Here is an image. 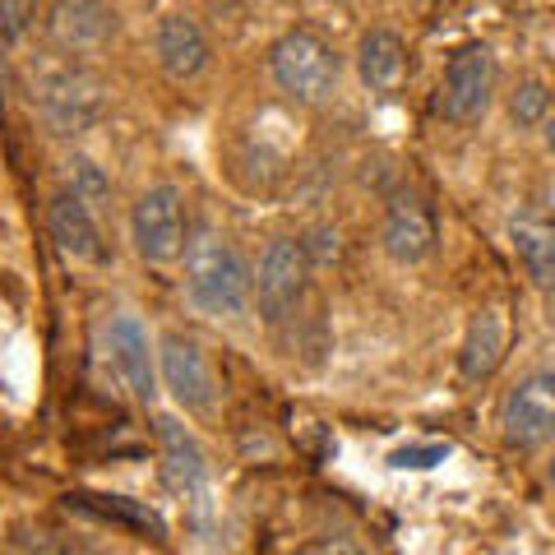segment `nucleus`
<instances>
[{"label": "nucleus", "mask_w": 555, "mask_h": 555, "mask_svg": "<svg viewBox=\"0 0 555 555\" xmlns=\"http://www.w3.org/2000/svg\"><path fill=\"white\" fill-rule=\"evenodd\" d=\"M185 297L208 320H241L255 301V269L228 236L204 228L185 246Z\"/></svg>", "instance_id": "f257e3e1"}, {"label": "nucleus", "mask_w": 555, "mask_h": 555, "mask_svg": "<svg viewBox=\"0 0 555 555\" xmlns=\"http://www.w3.org/2000/svg\"><path fill=\"white\" fill-rule=\"evenodd\" d=\"M33 107H38L42 126L61 139H79L89 134L102 120V79L89 75L83 65H61L51 61L42 69H33Z\"/></svg>", "instance_id": "f03ea898"}, {"label": "nucleus", "mask_w": 555, "mask_h": 555, "mask_svg": "<svg viewBox=\"0 0 555 555\" xmlns=\"http://www.w3.org/2000/svg\"><path fill=\"white\" fill-rule=\"evenodd\" d=\"M269 75L292 102L320 107L338 89V56L315 28H292L269 51Z\"/></svg>", "instance_id": "7ed1b4c3"}, {"label": "nucleus", "mask_w": 555, "mask_h": 555, "mask_svg": "<svg viewBox=\"0 0 555 555\" xmlns=\"http://www.w3.org/2000/svg\"><path fill=\"white\" fill-rule=\"evenodd\" d=\"M306 278H310V259L306 246L292 236H278L259 255L255 269V306L269 324H283L287 315H297V306L306 297Z\"/></svg>", "instance_id": "20e7f679"}, {"label": "nucleus", "mask_w": 555, "mask_h": 555, "mask_svg": "<svg viewBox=\"0 0 555 555\" xmlns=\"http://www.w3.org/2000/svg\"><path fill=\"white\" fill-rule=\"evenodd\" d=\"M130 241L139 259L171 264L185 250V208L177 185H149L130 208Z\"/></svg>", "instance_id": "39448f33"}, {"label": "nucleus", "mask_w": 555, "mask_h": 555, "mask_svg": "<svg viewBox=\"0 0 555 555\" xmlns=\"http://www.w3.org/2000/svg\"><path fill=\"white\" fill-rule=\"evenodd\" d=\"M495 56L491 47H463L454 61L444 69V83H440V112L454 120V126H473L491 112V98H495Z\"/></svg>", "instance_id": "423d86ee"}, {"label": "nucleus", "mask_w": 555, "mask_h": 555, "mask_svg": "<svg viewBox=\"0 0 555 555\" xmlns=\"http://www.w3.org/2000/svg\"><path fill=\"white\" fill-rule=\"evenodd\" d=\"M500 430L514 449H537L555 440V366L532 371L509 389L500 408Z\"/></svg>", "instance_id": "0eeeda50"}, {"label": "nucleus", "mask_w": 555, "mask_h": 555, "mask_svg": "<svg viewBox=\"0 0 555 555\" xmlns=\"http://www.w3.org/2000/svg\"><path fill=\"white\" fill-rule=\"evenodd\" d=\"M158 366H163V385L177 398L185 412H214L218 408V379L208 357L199 352V343H190L185 334H167L158 343Z\"/></svg>", "instance_id": "6e6552de"}, {"label": "nucleus", "mask_w": 555, "mask_h": 555, "mask_svg": "<svg viewBox=\"0 0 555 555\" xmlns=\"http://www.w3.org/2000/svg\"><path fill=\"white\" fill-rule=\"evenodd\" d=\"M47 33L61 51L83 56V51H98L116 38V10L107 0H56L47 10Z\"/></svg>", "instance_id": "1a4fd4ad"}, {"label": "nucleus", "mask_w": 555, "mask_h": 555, "mask_svg": "<svg viewBox=\"0 0 555 555\" xmlns=\"http://www.w3.org/2000/svg\"><path fill=\"white\" fill-rule=\"evenodd\" d=\"M379 241H385L389 259H398V264H422V259L436 250V214H430V204L422 195H412V190L393 195L385 208V232H379Z\"/></svg>", "instance_id": "9d476101"}, {"label": "nucleus", "mask_w": 555, "mask_h": 555, "mask_svg": "<svg viewBox=\"0 0 555 555\" xmlns=\"http://www.w3.org/2000/svg\"><path fill=\"white\" fill-rule=\"evenodd\" d=\"M107 343H112V361H116L120 379H126V389L139 398V403H153L163 366H158V352H153V343H149V328L134 315H116L107 324Z\"/></svg>", "instance_id": "9b49d317"}, {"label": "nucleus", "mask_w": 555, "mask_h": 555, "mask_svg": "<svg viewBox=\"0 0 555 555\" xmlns=\"http://www.w3.org/2000/svg\"><path fill=\"white\" fill-rule=\"evenodd\" d=\"M153 51H158L163 75H167V79H177V83L199 79V75H204V65H208V38H204L199 20H190L185 10L163 14L158 38H153Z\"/></svg>", "instance_id": "f8f14e48"}, {"label": "nucleus", "mask_w": 555, "mask_h": 555, "mask_svg": "<svg viewBox=\"0 0 555 555\" xmlns=\"http://www.w3.org/2000/svg\"><path fill=\"white\" fill-rule=\"evenodd\" d=\"M47 228H51V241L61 246V255L83 259V264L102 259L98 218H93V208L75 195V190H56V195H51V204H47Z\"/></svg>", "instance_id": "ddd939ff"}, {"label": "nucleus", "mask_w": 555, "mask_h": 555, "mask_svg": "<svg viewBox=\"0 0 555 555\" xmlns=\"http://www.w3.org/2000/svg\"><path fill=\"white\" fill-rule=\"evenodd\" d=\"M158 440H163V481H167V491H177L185 500H199L204 486H208V463H204L199 440L190 436L181 422H171V416L158 422Z\"/></svg>", "instance_id": "4468645a"}, {"label": "nucleus", "mask_w": 555, "mask_h": 555, "mask_svg": "<svg viewBox=\"0 0 555 555\" xmlns=\"http://www.w3.org/2000/svg\"><path fill=\"white\" fill-rule=\"evenodd\" d=\"M357 75L371 93H393L408 79V47L393 28H371L357 42Z\"/></svg>", "instance_id": "2eb2a0df"}, {"label": "nucleus", "mask_w": 555, "mask_h": 555, "mask_svg": "<svg viewBox=\"0 0 555 555\" xmlns=\"http://www.w3.org/2000/svg\"><path fill=\"white\" fill-rule=\"evenodd\" d=\"M505 347H509V324L500 310H477L473 324H467V338H463V375L467 379H486L495 375V366L505 361Z\"/></svg>", "instance_id": "dca6fc26"}, {"label": "nucleus", "mask_w": 555, "mask_h": 555, "mask_svg": "<svg viewBox=\"0 0 555 555\" xmlns=\"http://www.w3.org/2000/svg\"><path fill=\"white\" fill-rule=\"evenodd\" d=\"M514 250H518V264L532 278L542 292H555V222L546 218H514Z\"/></svg>", "instance_id": "f3484780"}, {"label": "nucleus", "mask_w": 555, "mask_h": 555, "mask_svg": "<svg viewBox=\"0 0 555 555\" xmlns=\"http://www.w3.org/2000/svg\"><path fill=\"white\" fill-rule=\"evenodd\" d=\"M65 190H75V195L89 204V208H107V204H112V181H107V171H102L93 158H83V153L65 158Z\"/></svg>", "instance_id": "a211bd4d"}, {"label": "nucleus", "mask_w": 555, "mask_h": 555, "mask_svg": "<svg viewBox=\"0 0 555 555\" xmlns=\"http://www.w3.org/2000/svg\"><path fill=\"white\" fill-rule=\"evenodd\" d=\"M509 116L518 120V126H546L551 120V93H546V83L542 79H524L514 89V98H509Z\"/></svg>", "instance_id": "6ab92c4d"}, {"label": "nucleus", "mask_w": 555, "mask_h": 555, "mask_svg": "<svg viewBox=\"0 0 555 555\" xmlns=\"http://www.w3.org/2000/svg\"><path fill=\"white\" fill-rule=\"evenodd\" d=\"M38 20V0H0V33H5V47H20V38Z\"/></svg>", "instance_id": "aec40b11"}, {"label": "nucleus", "mask_w": 555, "mask_h": 555, "mask_svg": "<svg viewBox=\"0 0 555 555\" xmlns=\"http://www.w3.org/2000/svg\"><path fill=\"white\" fill-rule=\"evenodd\" d=\"M301 246H306L310 264H334V259L343 255V236H338L334 228H310Z\"/></svg>", "instance_id": "412c9836"}, {"label": "nucleus", "mask_w": 555, "mask_h": 555, "mask_svg": "<svg viewBox=\"0 0 555 555\" xmlns=\"http://www.w3.org/2000/svg\"><path fill=\"white\" fill-rule=\"evenodd\" d=\"M449 454L444 444H426V449H403V454H393L398 467H430V463H440Z\"/></svg>", "instance_id": "4be33fe9"}, {"label": "nucleus", "mask_w": 555, "mask_h": 555, "mask_svg": "<svg viewBox=\"0 0 555 555\" xmlns=\"http://www.w3.org/2000/svg\"><path fill=\"white\" fill-rule=\"evenodd\" d=\"M297 555H361V551H357V542H347V537H324V542L301 546Z\"/></svg>", "instance_id": "5701e85b"}, {"label": "nucleus", "mask_w": 555, "mask_h": 555, "mask_svg": "<svg viewBox=\"0 0 555 555\" xmlns=\"http://www.w3.org/2000/svg\"><path fill=\"white\" fill-rule=\"evenodd\" d=\"M546 144H551V153H555V116L546 120Z\"/></svg>", "instance_id": "b1692460"}, {"label": "nucleus", "mask_w": 555, "mask_h": 555, "mask_svg": "<svg viewBox=\"0 0 555 555\" xmlns=\"http://www.w3.org/2000/svg\"><path fill=\"white\" fill-rule=\"evenodd\" d=\"M546 481H551V491H555V459H551V467H546Z\"/></svg>", "instance_id": "393cba45"}]
</instances>
